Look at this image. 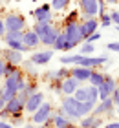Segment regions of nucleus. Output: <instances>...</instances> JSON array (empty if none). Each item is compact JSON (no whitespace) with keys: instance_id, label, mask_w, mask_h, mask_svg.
Listing matches in <instances>:
<instances>
[{"instance_id":"obj_1","label":"nucleus","mask_w":119,"mask_h":128,"mask_svg":"<svg viewBox=\"0 0 119 128\" xmlns=\"http://www.w3.org/2000/svg\"><path fill=\"white\" fill-rule=\"evenodd\" d=\"M31 30L39 35L40 46H44V48H51L53 42H55L57 37H59V33H61L59 26H55V24H37V22H35Z\"/></svg>"},{"instance_id":"obj_2","label":"nucleus","mask_w":119,"mask_h":128,"mask_svg":"<svg viewBox=\"0 0 119 128\" xmlns=\"http://www.w3.org/2000/svg\"><path fill=\"white\" fill-rule=\"evenodd\" d=\"M62 33L66 37V51H73V48L81 46L84 42V35L81 30V22H71V24H64Z\"/></svg>"},{"instance_id":"obj_3","label":"nucleus","mask_w":119,"mask_h":128,"mask_svg":"<svg viewBox=\"0 0 119 128\" xmlns=\"http://www.w3.org/2000/svg\"><path fill=\"white\" fill-rule=\"evenodd\" d=\"M61 110H62V114L66 115V117H70L71 121H79V119H81V102L77 101L73 95L62 97V101H61Z\"/></svg>"},{"instance_id":"obj_4","label":"nucleus","mask_w":119,"mask_h":128,"mask_svg":"<svg viewBox=\"0 0 119 128\" xmlns=\"http://www.w3.org/2000/svg\"><path fill=\"white\" fill-rule=\"evenodd\" d=\"M4 24H6V31H26L28 30L26 18L17 11H9L4 16Z\"/></svg>"},{"instance_id":"obj_5","label":"nucleus","mask_w":119,"mask_h":128,"mask_svg":"<svg viewBox=\"0 0 119 128\" xmlns=\"http://www.w3.org/2000/svg\"><path fill=\"white\" fill-rule=\"evenodd\" d=\"M29 15L35 18L37 24H53V9H51V4H46V2L40 4Z\"/></svg>"},{"instance_id":"obj_6","label":"nucleus","mask_w":119,"mask_h":128,"mask_svg":"<svg viewBox=\"0 0 119 128\" xmlns=\"http://www.w3.org/2000/svg\"><path fill=\"white\" fill-rule=\"evenodd\" d=\"M53 110H55V108H53V104L44 101L42 106H40L37 112L29 115V121H31L33 124H44V123H48V121L53 117Z\"/></svg>"},{"instance_id":"obj_7","label":"nucleus","mask_w":119,"mask_h":128,"mask_svg":"<svg viewBox=\"0 0 119 128\" xmlns=\"http://www.w3.org/2000/svg\"><path fill=\"white\" fill-rule=\"evenodd\" d=\"M77 6H79V13L84 18L99 16V0H77Z\"/></svg>"},{"instance_id":"obj_8","label":"nucleus","mask_w":119,"mask_h":128,"mask_svg":"<svg viewBox=\"0 0 119 128\" xmlns=\"http://www.w3.org/2000/svg\"><path fill=\"white\" fill-rule=\"evenodd\" d=\"M53 55H55V50L44 48V50H37V51H33V53H29V60H31L35 66H46V64H50V60L53 59Z\"/></svg>"},{"instance_id":"obj_9","label":"nucleus","mask_w":119,"mask_h":128,"mask_svg":"<svg viewBox=\"0 0 119 128\" xmlns=\"http://www.w3.org/2000/svg\"><path fill=\"white\" fill-rule=\"evenodd\" d=\"M114 114H115V104L112 101V97L99 101L92 112V115H99V117H106V115H114Z\"/></svg>"},{"instance_id":"obj_10","label":"nucleus","mask_w":119,"mask_h":128,"mask_svg":"<svg viewBox=\"0 0 119 128\" xmlns=\"http://www.w3.org/2000/svg\"><path fill=\"white\" fill-rule=\"evenodd\" d=\"M117 86H119V84H117V79H115V77H110V75H106L104 82L101 84V86H97V90H99V101L112 97V94L115 92Z\"/></svg>"},{"instance_id":"obj_11","label":"nucleus","mask_w":119,"mask_h":128,"mask_svg":"<svg viewBox=\"0 0 119 128\" xmlns=\"http://www.w3.org/2000/svg\"><path fill=\"white\" fill-rule=\"evenodd\" d=\"M44 101H46V99H44V92H40V90H39L37 94H33V95H29V97H28L26 104H24V112L29 114V115L35 114L40 106H42V102H44Z\"/></svg>"},{"instance_id":"obj_12","label":"nucleus","mask_w":119,"mask_h":128,"mask_svg":"<svg viewBox=\"0 0 119 128\" xmlns=\"http://www.w3.org/2000/svg\"><path fill=\"white\" fill-rule=\"evenodd\" d=\"M106 62H108V57H106V55H101V57L90 55V57H82V60L79 62V66H84V68H90V70H97V68H101Z\"/></svg>"},{"instance_id":"obj_13","label":"nucleus","mask_w":119,"mask_h":128,"mask_svg":"<svg viewBox=\"0 0 119 128\" xmlns=\"http://www.w3.org/2000/svg\"><path fill=\"white\" fill-rule=\"evenodd\" d=\"M2 59L9 64H15V66H20L24 62V53L22 51H17V50H9V48H4L2 50Z\"/></svg>"},{"instance_id":"obj_14","label":"nucleus","mask_w":119,"mask_h":128,"mask_svg":"<svg viewBox=\"0 0 119 128\" xmlns=\"http://www.w3.org/2000/svg\"><path fill=\"white\" fill-rule=\"evenodd\" d=\"M79 22H81V30H82L84 38L88 37V35L99 31V18L97 16H92V18H84V16H82V20H79Z\"/></svg>"},{"instance_id":"obj_15","label":"nucleus","mask_w":119,"mask_h":128,"mask_svg":"<svg viewBox=\"0 0 119 128\" xmlns=\"http://www.w3.org/2000/svg\"><path fill=\"white\" fill-rule=\"evenodd\" d=\"M70 75L73 79H77L81 84H84V82H88V79H90L92 70L90 68H84V66H71L70 68Z\"/></svg>"},{"instance_id":"obj_16","label":"nucleus","mask_w":119,"mask_h":128,"mask_svg":"<svg viewBox=\"0 0 119 128\" xmlns=\"http://www.w3.org/2000/svg\"><path fill=\"white\" fill-rule=\"evenodd\" d=\"M79 86H81V82H79L77 79H73V77L70 75V77H66V79L62 80L61 95H62V97H66V95H73V94H75V90L79 88Z\"/></svg>"},{"instance_id":"obj_17","label":"nucleus","mask_w":119,"mask_h":128,"mask_svg":"<svg viewBox=\"0 0 119 128\" xmlns=\"http://www.w3.org/2000/svg\"><path fill=\"white\" fill-rule=\"evenodd\" d=\"M22 42L28 46L29 50H37L39 46H40V38H39V35L35 33L31 28H28L26 31H24V37H22Z\"/></svg>"},{"instance_id":"obj_18","label":"nucleus","mask_w":119,"mask_h":128,"mask_svg":"<svg viewBox=\"0 0 119 128\" xmlns=\"http://www.w3.org/2000/svg\"><path fill=\"white\" fill-rule=\"evenodd\" d=\"M51 123H53V128H64L68 123H71V119L66 117V115L62 114V110H61V108H55V110H53Z\"/></svg>"},{"instance_id":"obj_19","label":"nucleus","mask_w":119,"mask_h":128,"mask_svg":"<svg viewBox=\"0 0 119 128\" xmlns=\"http://www.w3.org/2000/svg\"><path fill=\"white\" fill-rule=\"evenodd\" d=\"M20 68H22V72L26 73V77H29V80H35V77H37V66L29 60V59H24V62L20 64Z\"/></svg>"},{"instance_id":"obj_20","label":"nucleus","mask_w":119,"mask_h":128,"mask_svg":"<svg viewBox=\"0 0 119 128\" xmlns=\"http://www.w3.org/2000/svg\"><path fill=\"white\" fill-rule=\"evenodd\" d=\"M6 110L13 115V114H19V112H24V102L22 101H19V97H13L11 101H8L6 102Z\"/></svg>"},{"instance_id":"obj_21","label":"nucleus","mask_w":119,"mask_h":128,"mask_svg":"<svg viewBox=\"0 0 119 128\" xmlns=\"http://www.w3.org/2000/svg\"><path fill=\"white\" fill-rule=\"evenodd\" d=\"M104 79H106V75L103 72H99V68H97V70H92V75H90V79H88L86 84H90V86H101L104 82Z\"/></svg>"},{"instance_id":"obj_22","label":"nucleus","mask_w":119,"mask_h":128,"mask_svg":"<svg viewBox=\"0 0 119 128\" xmlns=\"http://www.w3.org/2000/svg\"><path fill=\"white\" fill-rule=\"evenodd\" d=\"M81 60H82V55H79V53H70V55H62L61 57V64L62 66H70V64L79 66Z\"/></svg>"},{"instance_id":"obj_23","label":"nucleus","mask_w":119,"mask_h":128,"mask_svg":"<svg viewBox=\"0 0 119 128\" xmlns=\"http://www.w3.org/2000/svg\"><path fill=\"white\" fill-rule=\"evenodd\" d=\"M4 44H6V48H9V50H17V51H22V53L29 51V48L22 42V40H15V38H11V40H4Z\"/></svg>"},{"instance_id":"obj_24","label":"nucleus","mask_w":119,"mask_h":128,"mask_svg":"<svg viewBox=\"0 0 119 128\" xmlns=\"http://www.w3.org/2000/svg\"><path fill=\"white\" fill-rule=\"evenodd\" d=\"M73 97H75V99H77V101H79V102H86V101H88V86L81 84L79 88L75 90Z\"/></svg>"},{"instance_id":"obj_25","label":"nucleus","mask_w":119,"mask_h":128,"mask_svg":"<svg viewBox=\"0 0 119 128\" xmlns=\"http://www.w3.org/2000/svg\"><path fill=\"white\" fill-rule=\"evenodd\" d=\"M70 4H71V0H51V9L53 11H66L70 8Z\"/></svg>"},{"instance_id":"obj_26","label":"nucleus","mask_w":119,"mask_h":128,"mask_svg":"<svg viewBox=\"0 0 119 128\" xmlns=\"http://www.w3.org/2000/svg\"><path fill=\"white\" fill-rule=\"evenodd\" d=\"M51 50H57V51H66V37H64L62 30H61V33H59L57 40H55V42H53Z\"/></svg>"},{"instance_id":"obj_27","label":"nucleus","mask_w":119,"mask_h":128,"mask_svg":"<svg viewBox=\"0 0 119 128\" xmlns=\"http://www.w3.org/2000/svg\"><path fill=\"white\" fill-rule=\"evenodd\" d=\"M20 92H24L28 97L33 95V94H37V92H39V82H37V80H29V79H28V82H26V86H24V90H20Z\"/></svg>"},{"instance_id":"obj_28","label":"nucleus","mask_w":119,"mask_h":128,"mask_svg":"<svg viewBox=\"0 0 119 128\" xmlns=\"http://www.w3.org/2000/svg\"><path fill=\"white\" fill-rule=\"evenodd\" d=\"M9 123L13 124L15 128H20L24 123H26V119H24V112H19V114H13L9 117Z\"/></svg>"},{"instance_id":"obj_29","label":"nucleus","mask_w":119,"mask_h":128,"mask_svg":"<svg viewBox=\"0 0 119 128\" xmlns=\"http://www.w3.org/2000/svg\"><path fill=\"white\" fill-rule=\"evenodd\" d=\"M93 51H95V46H93V44L82 42L81 48H79V55H82V57H90V55H93Z\"/></svg>"},{"instance_id":"obj_30","label":"nucleus","mask_w":119,"mask_h":128,"mask_svg":"<svg viewBox=\"0 0 119 128\" xmlns=\"http://www.w3.org/2000/svg\"><path fill=\"white\" fill-rule=\"evenodd\" d=\"M86 86H88V101L97 104L99 102V90H97V86H90V84H86Z\"/></svg>"},{"instance_id":"obj_31","label":"nucleus","mask_w":119,"mask_h":128,"mask_svg":"<svg viewBox=\"0 0 119 128\" xmlns=\"http://www.w3.org/2000/svg\"><path fill=\"white\" fill-rule=\"evenodd\" d=\"M92 124H93V115L92 114L84 115V117H81L79 121H77V126L79 128H92Z\"/></svg>"},{"instance_id":"obj_32","label":"nucleus","mask_w":119,"mask_h":128,"mask_svg":"<svg viewBox=\"0 0 119 128\" xmlns=\"http://www.w3.org/2000/svg\"><path fill=\"white\" fill-rule=\"evenodd\" d=\"M93 108H95V102H90V101L81 102V117H84V115H90V114L93 112Z\"/></svg>"},{"instance_id":"obj_33","label":"nucleus","mask_w":119,"mask_h":128,"mask_svg":"<svg viewBox=\"0 0 119 128\" xmlns=\"http://www.w3.org/2000/svg\"><path fill=\"white\" fill-rule=\"evenodd\" d=\"M55 73L59 80H64L66 77H70V66H61L59 70H55Z\"/></svg>"},{"instance_id":"obj_34","label":"nucleus","mask_w":119,"mask_h":128,"mask_svg":"<svg viewBox=\"0 0 119 128\" xmlns=\"http://www.w3.org/2000/svg\"><path fill=\"white\" fill-rule=\"evenodd\" d=\"M99 26H103V28H110L112 26V16H110V13L99 15Z\"/></svg>"},{"instance_id":"obj_35","label":"nucleus","mask_w":119,"mask_h":128,"mask_svg":"<svg viewBox=\"0 0 119 128\" xmlns=\"http://www.w3.org/2000/svg\"><path fill=\"white\" fill-rule=\"evenodd\" d=\"M15 95H17V92H15V90H9V88H6V86H2V99H4L6 102L11 101V99H13Z\"/></svg>"},{"instance_id":"obj_36","label":"nucleus","mask_w":119,"mask_h":128,"mask_svg":"<svg viewBox=\"0 0 119 128\" xmlns=\"http://www.w3.org/2000/svg\"><path fill=\"white\" fill-rule=\"evenodd\" d=\"M71 22H79V11H70L64 18V24H71Z\"/></svg>"},{"instance_id":"obj_37","label":"nucleus","mask_w":119,"mask_h":128,"mask_svg":"<svg viewBox=\"0 0 119 128\" xmlns=\"http://www.w3.org/2000/svg\"><path fill=\"white\" fill-rule=\"evenodd\" d=\"M101 37H103V35H101V31H95V33H92V35H88V37L84 38V42H88V44H95Z\"/></svg>"},{"instance_id":"obj_38","label":"nucleus","mask_w":119,"mask_h":128,"mask_svg":"<svg viewBox=\"0 0 119 128\" xmlns=\"http://www.w3.org/2000/svg\"><path fill=\"white\" fill-rule=\"evenodd\" d=\"M110 13V16H112V24L114 26H119V9H112V11H108Z\"/></svg>"},{"instance_id":"obj_39","label":"nucleus","mask_w":119,"mask_h":128,"mask_svg":"<svg viewBox=\"0 0 119 128\" xmlns=\"http://www.w3.org/2000/svg\"><path fill=\"white\" fill-rule=\"evenodd\" d=\"M19 68V66H15V64H9V62H6V70H4V77H8V75H11L15 72V70Z\"/></svg>"},{"instance_id":"obj_40","label":"nucleus","mask_w":119,"mask_h":128,"mask_svg":"<svg viewBox=\"0 0 119 128\" xmlns=\"http://www.w3.org/2000/svg\"><path fill=\"white\" fill-rule=\"evenodd\" d=\"M106 50H108V51H114V53L119 55V42H108V44H106Z\"/></svg>"},{"instance_id":"obj_41","label":"nucleus","mask_w":119,"mask_h":128,"mask_svg":"<svg viewBox=\"0 0 119 128\" xmlns=\"http://www.w3.org/2000/svg\"><path fill=\"white\" fill-rule=\"evenodd\" d=\"M6 35V24H4V16H0V40Z\"/></svg>"},{"instance_id":"obj_42","label":"nucleus","mask_w":119,"mask_h":128,"mask_svg":"<svg viewBox=\"0 0 119 128\" xmlns=\"http://www.w3.org/2000/svg\"><path fill=\"white\" fill-rule=\"evenodd\" d=\"M103 13H108L106 11V2L104 0H99V15H103Z\"/></svg>"},{"instance_id":"obj_43","label":"nucleus","mask_w":119,"mask_h":128,"mask_svg":"<svg viewBox=\"0 0 119 128\" xmlns=\"http://www.w3.org/2000/svg\"><path fill=\"white\" fill-rule=\"evenodd\" d=\"M9 117H11V114L8 112V110H0V119H4V121H9Z\"/></svg>"},{"instance_id":"obj_44","label":"nucleus","mask_w":119,"mask_h":128,"mask_svg":"<svg viewBox=\"0 0 119 128\" xmlns=\"http://www.w3.org/2000/svg\"><path fill=\"white\" fill-rule=\"evenodd\" d=\"M112 101H114V104H115V106L119 104V86L115 88V92H114V94H112Z\"/></svg>"},{"instance_id":"obj_45","label":"nucleus","mask_w":119,"mask_h":128,"mask_svg":"<svg viewBox=\"0 0 119 128\" xmlns=\"http://www.w3.org/2000/svg\"><path fill=\"white\" fill-rule=\"evenodd\" d=\"M0 128H15V126L11 124L9 121H4V119H0Z\"/></svg>"},{"instance_id":"obj_46","label":"nucleus","mask_w":119,"mask_h":128,"mask_svg":"<svg viewBox=\"0 0 119 128\" xmlns=\"http://www.w3.org/2000/svg\"><path fill=\"white\" fill-rule=\"evenodd\" d=\"M104 128H119V121H110L104 124Z\"/></svg>"},{"instance_id":"obj_47","label":"nucleus","mask_w":119,"mask_h":128,"mask_svg":"<svg viewBox=\"0 0 119 128\" xmlns=\"http://www.w3.org/2000/svg\"><path fill=\"white\" fill-rule=\"evenodd\" d=\"M4 70H6V60L0 59V79H4Z\"/></svg>"},{"instance_id":"obj_48","label":"nucleus","mask_w":119,"mask_h":128,"mask_svg":"<svg viewBox=\"0 0 119 128\" xmlns=\"http://www.w3.org/2000/svg\"><path fill=\"white\" fill-rule=\"evenodd\" d=\"M20 128H37V126H35V124L31 123V121H26V123H24Z\"/></svg>"},{"instance_id":"obj_49","label":"nucleus","mask_w":119,"mask_h":128,"mask_svg":"<svg viewBox=\"0 0 119 128\" xmlns=\"http://www.w3.org/2000/svg\"><path fill=\"white\" fill-rule=\"evenodd\" d=\"M64 128H79V126H77V123H73V121H71V123H68Z\"/></svg>"},{"instance_id":"obj_50","label":"nucleus","mask_w":119,"mask_h":128,"mask_svg":"<svg viewBox=\"0 0 119 128\" xmlns=\"http://www.w3.org/2000/svg\"><path fill=\"white\" fill-rule=\"evenodd\" d=\"M4 108H6V101H4L2 97H0V110H4Z\"/></svg>"},{"instance_id":"obj_51","label":"nucleus","mask_w":119,"mask_h":128,"mask_svg":"<svg viewBox=\"0 0 119 128\" xmlns=\"http://www.w3.org/2000/svg\"><path fill=\"white\" fill-rule=\"evenodd\" d=\"M106 4H117V0H104Z\"/></svg>"},{"instance_id":"obj_52","label":"nucleus","mask_w":119,"mask_h":128,"mask_svg":"<svg viewBox=\"0 0 119 128\" xmlns=\"http://www.w3.org/2000/svg\"><path fill=\"white\" fill-rule=\"evenodd\" d=\"M115 114L119 115V104H117V106H115Z\"/></svg>"},{"instance_id":"obj_53","label":"nucleus","mask_w":119,"mask_h":128,"mask_svg":"<svg viewBox=\"0 0 119 128\" xmlns=\"http://www.w3.org/2000/svg\"><path fill=\"white\" fill-rule=\"evenodd\" d=\"M0 97H2V84H0Z\"/></svg>"},{"instance_id":"obj_54","label":"nucleus","mask_w":119,"mask_h":128,"mask_svg":"<svg viewBox=\"0 0 119 128\" xmlns=\"http://www.w3.org/2000/svg\"><path fill=\"white\" fill-rule=\"evenodd\" d=\"M0 59H2V48H0Z\"/></svg>"},{"instance_id":"obj_55","label":"nucleus","mask_w":119,"mask_h":128,"mask_svg":"<svg viewBox=\"0 0 119 128\" xmlns=\"http://www.w3.org/2000/svg\"><path fill=\"white\" fill-rule=\"evenodd\" d=\"M115 31H119V26H115Z\"/></svg>"},{"instance_id":"obj_56","label":"nucleus","mask_w":119,"mask_h":128,"mask_svg":"<svg viewBox=\"0 0 119 128\" xmlns=\"http://www.w3.org/2000/svg\"><path fill=\"white\" fill-rule=\"evenodd\" d=\"M2 2H4V0H0V4H2Z\"/></svg>"},{"instance_id":"obj_57","label":"nucleus","mask_w":119,"mask_h":128,"mask_svg":"<svg viewBox=\"0 0 119 128\" xmlns=\"http://www.w3.org/2000/svg\"><path fill=\"white\" fill-rule=\"evenodd\" d=\"M117 6H119V0H117Z\"/></svg>"}]
</instances>
